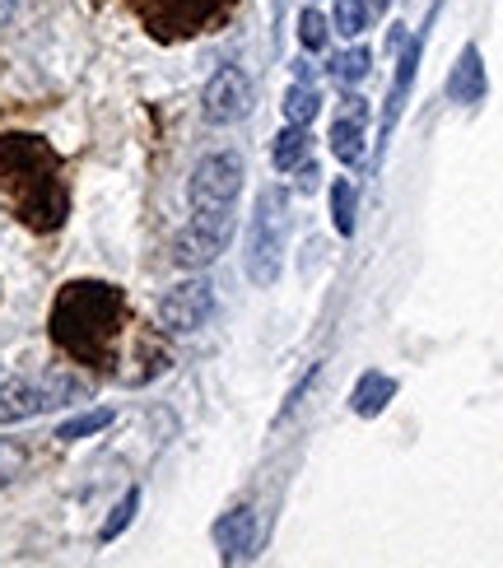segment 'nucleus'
I'll return each instance as SVG.
<instances>
[{"label":"nucleus","mask_w":503,"mask_h":568,"mask_svg":"<svg viewBox=\"0 0 503 568\" xmlns=\"http://www.w3.org/2000/svg\"><path fill=\"white\" fill-rule=\"evenodd\" d=\"M214 546H220L224 564H248L261 546V527H256V508H229L220 523H214Z\"/></svg>","instance_id":"9b49d317"},{"label":"nucleus","mask_w":503,"mask_h":568,"mask_svg":"<svg viewBox=\"0 0 503 568\" xmlns=\"http://www.w3.org/2000/svg\"><path fill=\"white\" fill-rule=\"evenodd\" d=\"M210 313H214V284L205 275H191L159 298V326L168 336H191V331L205 326Z\"/></svg>","instance_id":"1a4fd4ad"},{"label":"nucleus","mask_w":503,"mask_h":568,"mask_svg":"<svg viewBox=\"0 0 503 568\" xmlns=\"http://www.w3.org/2000/svg\"><path fill=\"white\" fill-rule=\"evenodd\" d=\"M280 108H284V122H290V126H308L322 112V93L308 89V84H294V89H284Z\"/></svg>","instance_id":"a211bd4d"},{"label":"nucleus","mask_w":503,"mask_h":568,"mask_svg":"<svg viewBox=\"0 0 503 568\" xmlns=\"http://www.w3.org/2000/svg\"><path fill=\"white\" fill-rule=\"evenodd\" d=\"M345 116H335L331 122V154L345 163V169H359L364 163V154H369V131H364V122H369V108H364V99H345Z\"/></svg>","instance_id":"f8f14e48"},{"label":"nucleus","mask_w":503,"mask_h":568,"mask_svg":"<svg viewBox=\"0 0 503 568\" xmlns=\"http://www.w3.org/2000/svg\"><path fill=\"white\" fill-rule=\"evenodd\" d=\"M127 326H131L127 294L108 280H70L52 303V317H47L52 345L66 359L99 373H117V364H122Z\"/></svg>","instance_id":"f257e3e1"},{"label":"nucleus","mask_w":503,"mask_h":568,"mask_svg":"<svg viewBox=\"0 0 503 568\" xmlns=\"http://www.w3.org/2000/svg\"><path fill=\"white\" fill-rule=\"evenodd\" d=\"M388 400H396V377L378 373V368L359 373V383H354V392H350V410H354V415L373 419V415L388 410Z\"/></svg>","instance_id":"4468645a"},{"label":"nucleus","mask_w":503,"mask_h":568,"mask_svg":"<svg viewBox=\"0 0 503 568\" xmlns=\"http://www.w3.org/2000/svg\"><path fill=\"white\" fill-rule=\"evenodd\" d=\"M420 52H424V33L405 38V47L396 52V80H392V89H388V108H382V126H378V154H373V173L382 169V154H388V145H392V131H396L401 112H405V99H411V89H415V75H420Z\"/></svg>","instance_id":"9d476101"},{"label":"nucleus","mask_w":503,"mask_h":568,"mask_svg":"<svg viewBox=\"0 0 503 568\" xmlns=\"http://www.w3.org/2000/svg\"><path fill=\"white\" fill-rule=\"evenodd\" d=\"M485 93H490V80H485L481 47L466 42L462 57H457V65H452V75H447V99L462 103V108H475V103H485Z\"/></svg>","instance_id":"ddd939ff"},{"label":"nucleus","mask_w":503,"mask_h":568,"mask_svg":"<svg viewBox=\"0 0 503 568\" xmlns=\"http://www.w3.org/2000/svg\"><path fill=\"white\" fill-rule=\"evenodd\" d=\"M369 70H373V52L359 42V47H350V52H341L331 61V80H341L345 89H354V84L369 80Z\"/></svg>","instance_id":"f3484780"},{"label":"nucleus","mask_w":503,"mask_h":568,"mask_svg":"<svg viewBox=\"0 0 503 568\" xmlns=\"http://www.w3.org/2000/svg\"><path fill=\"white\" fill-rule=\"evenodd\" d=\"M23 466H29V447H23L19 438H0V485L19 480Z\"/></svg>","instance_id":"5701e85b"},{"label":"nucleus","mask_w":503,"mask_h":568,"mask_svg":"<svg viewBox=\"0 0 503 568\" xmlns=\"http://www.w3.org/2000/svg\"><path fill=\"white\" fill-rule=\"evenodd\" d=\"M299 42H303V52H326V42H331V19L322 10H303L299 14Z\"/></svg>","instance_id":"412c9836"},{"label":"nucleus","mask_w":503,"mask_h":568,"mask_svg":"<svg viewBox=\"0 0 503 568\" xmlns=\"http://www.w3.org/2000/svg\"><path fill=\"white\" fill-rule=\"evenodd\" d=\"M112 424V410L103 406V410H84V415H76V419H66V424H57V443H80V438H93V434H103Z\"/></svg>","instance_id":"6ab92c4d"},{"label":"nucleus","mask_w":503,"mask_h":568,"mask_svg":"<svg viewBox=\"0 0 503 568\" xmlns=\"http://www.w3.org/2000/svg\"><path fill=\"white\" fill-rule=\"evenodd\" d=\"M135 508H140V489H127V494H122V504L112 508V517H108V523H103V531H99V540H103V546H108V540H117V536H122V531L131 527Z\"/></svg>","instance_id":"4be33fe9"},{"label":"nucleus","mask_w":503,"mask_h":568,"mask_svg":"<svg viewBox=\"0 0 503 568\" xmlns=\"http://www.w3.org/2000/svg\"><path fill=\"white\" fill-rule=\"evenodd\" d=\"M10 19H14V0H0V29H6Z\"/></svg>","instance_id":"393cba45"},{"label":"nucleus","mask_w":503,"mask_h":568,"mask_svg":"<svg viewBox=\"0 0 503 568\" xmlns=\"http://www.w3.org/2000/svg\"><path fill=\"white\" fill-rule=\"evenodd\" d=\"M373 23V6L369 0H335V14H331V29L341 38H364Z\"/></svg>","instance_id":"dca6fc26"},{"label":"nucleus","mask_w":503,"mask_h":568,"mask_svg":"<svg viewBox=\"0 0 503 568\" xmlns=\"http://www.w3.org/2000/svg\"><path fill=\"white\" fill-rule=\"evenodd\" d=\"M256 108V84L243 65H220L201 93V116L210 126H238Z\"/></svg>","instance_id":"6e6552de"},{"label":"nucleus","mask_w":503,"mask_h":568,"mask_svg":"<svg viewBox=\"0 0 503 568\" xmlns=\"http://www.w3.org/2000/svg\"><path fill=\"white\" fill-rule=\"evenodd\" d=\"M127 6L140 14L150 38L182 42V38H197V33L214 29V23H224L238 0H127Z\"/></svg>","instance_id":"20e7f679"},{"label":"nucleus","mask_w":503,"mask_h":568,"mask_svg":"<svg viewBox=\"0 0 503 568\" xmlns=\"http://www.w3.org/2000/svg\"><path fill=\"white\" fill-rule=\"evenodd\" d=\"M331 215H335V233H341V239H350V233H354V215H359V210H354V182L350 178H335L331 182Z\"/></svg>","instance_id":"aec40b11"},{"label":"nucleus","mask_w":503,"mask_h":568,"mask_svg":"<svg viewBox=\"0 0 503 568\" xmlns=\"http://www.w3.org/2000/svg\"><path fill=\"white\" fill-rule=\"evenodd\" d=\"M238 210H214V215H191V224L173 239V262L182 271H205L214 256L233 243Z\"/></svg>","instance_id":"0eeeda50"},{"label":"nucleus","mask_w":503,"mask_h":568,"mask_svg":"<svg viewBox=\"0 0 503 568\" xmlns=\"http://www.w3.org/2000/svg\"><path fill=\"white\" fill-rule=\"evenodd\" d=\"M284 247H290V196L280 186H261L248 220V252H243V271L256 290H271L280 280Z\"/></svg>","instance_id":"7ed1b4c3"},{"label":"nucleus","mask_w":503,"mask_h":568,"mask_svg":"<svg viewBox=\"0 0 503 568\" xmlns=\"http://www.w3.org/2000/svg\"><path fill=\"white\" fill-rule=\"evenodd\" d=\"M0 196L33 233H57L70 215V182L61 154L33 131L0 135Z\"/></svg>","instance_id":"f03ea898"},{"label":"nucleus","mask_w":503,"mask_h":568,"mask_svg":"<svg viewBox=\"0 0 503 568\" xmlns=\"http://www.w3.org/2000/svg\"><path fill=\"white\" fill-rule=\"evenodd\" d=\"M369 6H373V14H382V10H388V0H369Z\"/></svg>","instance_id":"a878e982"},{"label":"nucleus","mask_w":503,"mask_h":568,"mask_svg":"<svg viewBox=\"0 0 503 568\" xmlns=\"http://www.w3.org/2000/svg\"><path fill=\"white\" fill-rule=\"evenodd\" d=\"M89 387L70 373H42V377H10L0 383V424H23L33 415H47L57 406H70Z\"/></svg>","instance_id":"39448f33"},{"label":"nucleus","mask_w":503,"mask_h":568,"mask_svg":"<svg viewBox=\"0 0 503 568\" xmlns=\"http://www.w3.org/2000/svg\"><path fill=\"white\" fill-rule=\"evenodd\" d=\"M308 150H313V135H308V126H284L280 140H275V150H271V163L280 173H294V169H303Z\"/></svg>","instance_id":"2eb2a0df"},{"label":"nucleus","mask_w":503,"mask_h":568,"mask_svg":"<svg viewBox=\"0 0 503 568\" xmlns=\"http://www.w3.org/2000/svg\"><path fill=\"white\" fill-rule=\"evenodd\" d=\"M243 178H248L243 154H233V150L205 154L197 169H191V182H187L191 215H214V210H233V205H238V192H243Z\"/></svg>","instance_id":"423d86ee"},{"label":"nucleus","mask_w":503,"mask_h":568,"mask_svg":"<svg viewBox=\"0 0 503 568\" xmlns=\"http://www.w3.org/2000/svg\"><path fill=\"white\" fill-rule=\"evenodd\" d=\"M290 70H294V84H308V80H313V61H308V57H299V61H290Z\"/></svg>","instance_id":"b1692460"}]
</instances>
